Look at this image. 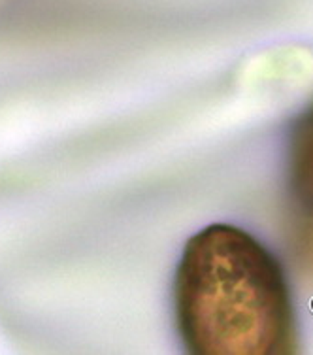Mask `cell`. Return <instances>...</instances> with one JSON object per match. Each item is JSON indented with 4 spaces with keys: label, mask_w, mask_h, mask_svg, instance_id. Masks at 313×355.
Segmentation results:
<instances>
[{
    "label": "cell",
    "mask_w": 313,
    "mask_h": 355,
    "mask_svg": "<svg viewBox=\"0 0 313 355\" xmlns=\"http://www.w3.org/2000/svg\"><path fill=\"white\" fill-rule=\"evenodd\" d=\"M179 335L197 355H281L293 352L291 287L268 248L226 223L197 232L174 282Z\"/></svg>",
    "instance_id": "obj_1"
},
{
    "label": "cell",
    "mask_w": 313,
    "mask_h": 355,
    "mask_svg": "<svg viewBox=\"0 0 313 355\" xmlns=\"http://www.w3.org/2000/svg\"><path fill=\"white\" fill-rule=\"evenodd\" d=\"M300 253L306 259L307 266L313 270V218L307 219L300 231Z\"/></svg>",
    "instance_id": "obj_3"
},
{
    "label": "cell",
    "mask_w": 313,
    "mask_h": 355,
    "mask_svg": "<svg viewBox=\"0 0 313 355\" xmlns=\"http://www.w3.org/2000/svg\"><path fill=\"white\" fill-rule=\"evenodd\" d=\"M289 166L294 189L313 202V108L307 110L291 138Z\"/></svg>",
    "instance_id": "obj_2"
}]
</instances>
